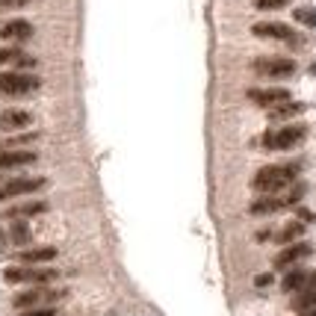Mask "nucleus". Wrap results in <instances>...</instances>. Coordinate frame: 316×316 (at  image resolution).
Here are the masks:
<instances>
[{
	"instance_id": "obj_1",
	"label": "nucleus",
	"mask_w": 316,
	"mask_h": 316,
	"mask_svg": "<svg viewBox=\"0 0 316 316\" xmlns=\"http://www.w3.org/2000/svg\"><path fill=\"white\" fill-rule=\"evenodd\" d=\"M299 175V163H287V166H263L257 175H254V189L257 192H278L284 186H290Z\"/></svg>"
},
{
	"instance_id": "obj_2",
	"label": "nucleus",
	"mask_w": 316,
	"mask_h": 316,
	"mask_svg": "<svg viewBox=\"0 0 316 316\" xmlns=\"http://www.w3.org/2000/svg\"><path fill=\"white\" fill-rule=\"evenodd\" d=\"M38 89V77L35 74H24V71H3L0 74V95L9 98H21Z\"/></svg>"
},
{
	"instance_id": "obj_3",
	"label": "nucleus",
	"mask_w": 316,
	"mask_h": 316,
	"mask_svg": "<svg viewBox=\"0 0 316 316\" xmlns=\"http://www.w3.org/2000/svg\"><path fill=\"white\" fill-rule=\"evenodd\" d=\"M254 74L269 77V80H284V77H293L296 74V62L293 59H284V56H260L251 62Z\"/></svg>"
},
{
	"instance_id": "obj_4",
	"label": "nucleus",
	"mask_w": 316,
	"mask_h": 316,
	"mask_svg": "<svg viewBox=\"0 0 316 316\" xmlns=\"http://www.w3.org/2000/svg\"><path fill=\"white\" fill-rule=\"evenodd\" d=\"M304 127L301 124H287L281 130H269L263 136V145L266 148H272V151H287V148H293V145H299L304 139Z\"/></svg>"
},
{
	"instance_id": "obj_5",
	"label": "nucleus",
	"mask_w": 316,
	"mask_h": 316,
	"mask_svg": "<svg viewBox=\"0 0 316 316\" xmlns=\"http://www.w3.org/2000/svg\"><path fill=\"white\" fill-rule=\"evenodd\" d=\"M56 269H35V266H24V269H6L3 272V278L9 284H51L56 281Z\"/></svg>"
},
{
	"instance_id": "obj_6",
	"label": "nucleus",
	"mask_w": 316,
	"mask_h": 316,
	"mask_svg": "<svg viewBox=\"0 0 316 316\" xmlns=\"http://www.w3.org/2000/svg\"><path fill=\"white\" fill-rule=\"evenodd\" d=\"M251 33L260 35V38H278V42H290V45H299V35L293 33V27H287L281 21H260L251 27Z\"/></svg>"
},
{
	"instance_id": "obj_7",
	"label": "nucleus",
	"mask_w": 316,
	"mask_h": 316,
	"mask_svg": "<svg viewBox=\"0 0 316 316\" xmlns=\"http://www.w3.org/2000/svg\"><path fill=\"white\" fill-rule=\"evenodd\" d=\"M48 180L45 177H18V180H9L0 186V201L6 198H15V195H27V192H38Z\"/></svg>"
},
{
	"instance_id": "obj_8",
	"label": "nucleus",
	"mask_w": 316,
	"mask_h": 316,
	"mask_svg": "<svg viewBox=\"0 0 316 316\" xmlns=\"http://www.w3.org/2000/svg\"><path fill=\"white\" fill-rule=\"evenodd\" d=\"M248 98L254 101L257 106H278V104H287L290 101V92L281 86H272V89H248Z\"/></svg>"
},
{
	"instance_id": "obj_9",
	"label": "nucleus",
	"mask_w": 316,
	"mask_h": 316,
	"mask_svg": "<svg viewBox=\"0 0 316 316\" xmlns=\"http://www.w3.org/2000/svg\"><path fill=\"white\" fill-rule=\"evenodd\" d=\"M304 257H310V246H307V243H293V246H287L281 254L275 257V269H287V266L299 263Z\"/></svg>"
},
{
	"instance_id": "obj_10",
	"label": "nucleus",
	"mask_w": 316,
	"mask_h": 316,
	"mask_svg": "<svg viewBox=\"0 0 316 316\" xmlns=\"http://www.w3.org/2000/svg\"><path fill=\"white\" fill-rule=\"evenodd\" d=\"M33 163H35V151H24V148H18V151H0V172L18 169V166H33Z\"/></svg>"
},
{
	"instance_id": "obj_11",
	"label": "nucleus",
	"mask_w": 316,
	"mask_h": 316,
	"mask_svg": "<svg viewBox=\"0 0 316 316\" xmlns=\"http://www.w3.org/2000/svg\"><path fill=\"white\" fill-rule=\"evenodd\" d=\"M33 35V24L30 21H24V18H15V21H9V24H3L0 27V38H15V42H24V38H30Z\"/></svg>"
},
{
	"instance_id": "obj_12",
	"label": "nucleus",
	"mask_w": 316,
	"mask_h": 316,
	"mask_svg": "<svg viewBox=\"0 0 316 316\" xmlns=\"http://www.w3.org/2000/svg\"><path fill=\"white\" fill-rule=\"evenodd\" d=\"M62 293H48V290H27V293H21V296H15V307H33V304H38V301H53L59 299Z\"/></svg>"
},
{
	"instance_id": "obj_13",
	"label": "nucleus",
	"mask_w": 316,
	"mask_h": 316,
	"mask_svg": "<svg viewBox=\"0 0 316 316\" xmlns=\"http://www.w3.org/2000/svg\"><path fill=\"white\" fill-rule=\"evenodd\" d=\"M56 257V248L53 246H42V248H30V251H21L18 254V260L27 266H35V263H48Z\"/></svg>"
},
{
	"instance_id": "obj_14",
	"label": "nucleus",
	"mask_w": 316,
	"mask_h": 316,
	"mask_svg": "<svg viewBox=\"0 0 316 316\" xmlns=\"http://www.w3.org/2000/svg\"><path fill=\"white\" fill-rule=\"evenodd\" d=\"M281 207H287L284 204V198H275V195H266V198H257L251 207H248V213L251 216H269V213L281 210Z\"/></svg>"
},
{
	"instance_id": "obj_15",
	"label": "nucleus",
	"mask_w": 316,
	"mask_h": 316,
	"mask_svg": "<svg viewBox=\"0 0 316 316\" xmlns=\"http://www.w3.org/2000/svg\"><path fill=\"white\" fill-rule=\"evenodd\" d=\"M30 122H33L30 112H24V109H9V112L0 118V127H3V130H18V127H27Z\"/></svg>"
},
{
	"instance_id": "obj_16",
	"label": "nucleus",
	"mask_w": 316,
	"mask_h": 316,
	"mask_svg": "<svg viewBox=\"0 0 316 316\" xmlns=\"http://www.w3.org/2000/svg\"><path fill=\"white\" fill-rule=\"evenodd\" d=\"M304 112V104H296V101H287V104H278L272 106V112H269V118L272 122H284V118H296Z\"/></svg>"
},
{
	"instance_id": "obj_17",
	"label": "nucleus",
	"mask_w": 316,
	"mask_h": 316,
	"mask_svg": "<svg viewBox=\"0 0 316 316\" xmlns=\"http://www.w3.org/2000/svg\"><path fill=\"white\" fill-rule=\"evenodd\" d=\"M48 210V201H30V204H21V207H12L6 210L9 219H27V216H38V213Z\"/></svg>"
},
{
	"instance_id": "obj_18",
	"label": "nucleus",
	"mask_w": 316,
	"mask_h": 316,
	"mask_svg": "<svg viewBox=\"0 0 316 316\" xmlns=\"http://www.w3.org/2000/svg\"><path fill=\"white\" fill-rule=\"evenodd\" d=\"M307 275H310V272H304V269H290V272L284 275V281H281V290L284 293H296V290H301L304 281H307Z\"/></svg>"
},
{
	"instance_id": "obj_19",
	"label": "nucleus",
	"mask_w": 316,
	"mask_h": 316,
	"mask_svg": "<svg viewBox=\"0 0 316 316\" xmlns=\"http://www.w3.org/2000/svg\"><path fill=\"white\" fill-rule=\"evenodd\" d=\"M301 233H304V225H301V222H290V225H287V228H284L281 233L275 236V240H278L281 246H293Z\"/></svg>"
},
{
	"instance_id": "obj_20",
	"label": "nucleus",
	"mask_w": 316,
	"mask_h": 316,
	"mask_svg": "<svg viewBox=\"0 0 316 316\" xmlns=\"http://www.w3.org/2000/svg\"><path fill=\"white\" fill-rule=\"evenodd\" d=\"M293 307L296 310H313L316 307V287H304L299 293V299L293 301Z\"/></svg>"
},
{
	"instance_id": "obj_21",
	"label": "nucleus",
	"mask_w": 316,
	"mask_h": 316,
	"mask_svg": "<svg viewBox=\"0 0 316 316\" xmlns=\"http://www.w3.org/2000/svg\"><path fill=\"white\" fill-rule=\"evenodd\" d=\"M293 18H296L299 24H304V27H310V30L316 27V9L313 6H299V9H293Z\"/></svg>"
},
{
	"instance_id": "obj_22",
	"label": "nucleus",
	"mask_w": 316,
	"mask_h": 316,
	"mask_svg": "<svg viewBox=\"0 0 316 316\" xmlns=\"http://www.w3.org/2000/svg\"><path fill=\"white\" fill-rule=\"evenodd\" d=\"M27 240H30V228H27L24 222H15V225H12V243L21 246V243H27Z\"/></svg>"
},
{
	"instance_id": "obj_23",
	"label": "nucleus",
	"mask_w": 316,
	"mask_h": 316,
	"mask_svg": "<svg viewBox=\"0 0 316 316\" xmlns=\"http://www.w3.org/2000/svg\"><path fill=\"white\" fill-rule=\"evenodd\" d=\"M24 53L21 48H0V65H6V62H18Z\"/></svg>"
},
{
	"instance_id": "obj_24",
	"label": "nucleus",
	"mask_w": 316,
	"mask_h": 316,
	"mask_svg": "<svg viewBox=\"0 0 316 316\" xmlns=\"http://www.w3.org/2000/svg\"><path fill=\"white\" fill-rule=\"evenodd\" d=\"M290 0H254V6L257 9H263V12H269V9H284Z\"/></svg>"
},
{
	"instance_id": "obj_25",
	"label": "nucleus",
	"mask_w": 316,
	"mask_h": 316,
	"mask_svg": "<svg viewBox=\"0 0 316 316\" xmlns=\"http://www.w3.org/2000/svg\"><path fill=\"white\" fill-rule=\"evenodd\" d=\"M301 195H304V186H293V189H290V195L284 198V204H296Z\"/></svg>"
},
{
	"instance_id": "obj_26",
	"label": "nucleus",
	"mask_w": 316,
	"mask_h": 316,
	"mask_svg": "<svg viewBox=\"0 0 316 316\" xmlns=\"http://www.w3.org/2000/svg\"><path fill=\"white\" fill-rule=\"evenodd\" d=\"M21 316H56V310H51V307H42V310H24Z\"/></svg>"
},
{
	"instance_id": "obj_27",
	"label": "nucleus",
	"mask_w": 316,
	"mask_h": 316,
	"mask_svg": "<svg viewBox=\"0 0 316 316\" xmlns=\"http://www.w3.org/2000/svg\"><path fill=\"white\" fill-rule=\"evenodd\" d=\"M272 281H275L272 275H257V278H254V284H257V287H269Z\"/></svg>"
},
{
	"instance_id": "obj_28",
	"label": "nucleus",
	"mask_w": 316,
	"mask_h": 316,
	"mask_svg": "<svg viewBox=\"0 0 316 316\" xmlns=\"http://www.w3.org/2000/svg\"><path fill=\"white\" fill-rule=\"evenodd\" d=\"M307 316H316V307H313V310H310V313H307Z\"/></svg>"
}]
</instances>
